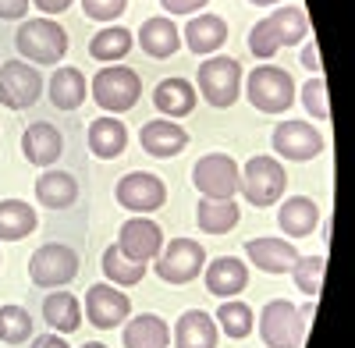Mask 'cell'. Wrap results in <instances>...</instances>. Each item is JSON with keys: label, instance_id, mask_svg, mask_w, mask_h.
I'll return each instance as SVG.
<instances>
[{"label": "cell", "instance_id": "16", "mask_svg": "<svg viewBox=\"0 0 355 348\" xmlns=\"http://www.w3.org/2000/svg\"><path fill=\"white\" fill-rule=\"evenodd\" d=\"M21 153L33 167H53L64 153V139L50 121H33L21 135Z\"/></svg>", "mask_w": 355, "mask_h": 348}, {"label": "cell", "instance_id": "43", "mask_svg": "<svg viewBox=\"0 0 355 348\" xmlns=\"http://www.w3.org/2000/svg\"><path fill=\"white\" fill-rule=\"evenodd\" d=\"M33 8H40L46 18H53V15H61V11H68L71 8V0H28Z\"/></svg>", "mask_w": 355, "mask_h": 348}, {"label": "cell", "instance_id": "30", "mask_svg": "<svg viewBox=\"0 0 355 348\" xmlns=\"http://www.w3.org/2000/svg\"><path fill=\"white\" fill-rule=\"evenodd\" d=\"M43 316L57 334H71L82 327V309H78V299L71 292H50L43 299Z\"/></svg>", "mask_w": 355, "mask_h": 348}, {"label": "cell", "instance_id": "25", "mask_svg": "<svg viewBox=\"0 0 355 348\" xmlns=\"http://www.w3.org/2000/svg\"><path fill=\"white\" fill-rule=\"evenodd\" d=\"M174 345L178 348H217V324L210 313L202 309H189L178 316L174 327Z\"/></svg>", "mask_w": 355, "mask_h": 348}, {"label": "cell", "instance_id": "10", "mask_svg": "<svg viewBox=\"0 0 355 348\" xmlns=\"http://www.w3.org/2000/svg\"><path fill=\"white\" fill-rule=\"evenodd\" d=\"M43 96V75L28 61H0V103L11 110H25Z\"/></svg>", "mask_w": 355, "mask_h": 348}, {"label": "cell", "instance_id": "40", "mask_svg": "<svg viewBox=\"0 0 355 348\" xmlns=\"http://www.w3.org/2000/svg\"><path fill=\"white\" fill-rule=\"evenodd\" d=\"M164 4V11L167 15H185V18H192V15H199L210 0H160Z\"/></svg>", "mask_w": 355, "mask_h": 348}, {"label": "cell", "instance_id": "9", "mask_svg": "<svg viewBox=\"0 0 355 348\" xmlns=\"http://www.w3.org/2000/svg\"><path fill=\"white\" fill-rule=\"evenodd\" d=\"M192 185L206 199H234V192L242 185V167L227 153H206L192 167Z\"/></svg>", "mask_w": 355, "mask_h": 348}, {"label": "cell", "instance_id": "22", "mask_svg": "<svg viewBox=\"0 0 355 348\" xmlns=\"http://www.w3.org/2000/svg\"><path fill=\"white\" fill-rule=\"evenodd\" d=\"M43 89L50 93V103L57 110H78L85 103V96H89V82H85V75L78 68L64 64V68H57L50 75V85H43Z\"/></svg>", "mask_w": 355, "mask_h": 348}, {"label": "cell", "instance_id": "7", "mask_svg": "<svg viewBox=\"0 0 355 348\" xmlns=\"http://www.w3.org/2000/svg\"><path fill=\"white\" fill-rule=\"evenodd\" d=\"M202 267H206V249L192 238H171L153 259V270L164 284H189L202 274Z\"/></svg>", "mask_w": 355, "mask_h": 348}, {"label": "cell", "instance_id": "47", "mask_svg": "<svg viewBox=\"0 0 355 348\" xmlns=\"http://www.w3.org/2000/svg\"><path fill=\"white\" fill-rule=\"evenodd\" d=\"M0 61H4V57H0Z\"/></svg>", "mask_w": 355, "mask_h": 348}, {"label": "cell", "instance_id": "44", "mask_svg": "<svg viewBox=\"0 0 355 348\" xmlns=\"http://www.w3.org/2000/svg\"><path fill=\"white\" fill-rule=\"evenodd\" d=\"M28 348H71V345L53 331V334H40V338H33V345H28Z\"/></svg>", "mask_w": 355, "mask_h": 348}, {"label": "cell", "instance_id": "33", "mask_svg": "<svg viewBox=\"0 0 355 348\" xmlns=\"http://www.w3.org/2000/svg\"><path fill=\"white\" fill-rule=\"evenodd\" d=\"M252 309H249V302H239V299H224L220 302V313H217V320L214 324H220V331L227 334V338H234V341H242V338H249L252 334Z\"/></svg>", "mask_w": 355, "mask_h": 348}, {"label": "cell", "instance_id": "23", "mask_svg": "<svg viewBox=\"0 0 355 348\" xmlns=\"http://www.w3.org/2000/svg\"><path fill=\"white\" fill-rule=\"evenodd\" d=\"M199 93L192 89L189 78H164L153 89V107L164 114V118H189L196 110Z\"/></svg>", "mask_w": 355, "mask_h": 348}, {"label": "cell", "instance_id": "24", "mask_svg": "<svg viewBox=\"0 0 355 348\" xmlns=\"http://www.w3.org/2000/svg\"><path fill=\"white\" fill-rule=\"evenodd\" d=\"M89 150L100 160H117L128 150V128L121 118H96L89 125Z\"/></svg>", "mask_w": 355, "mask_h": 348}, {"label": "cell", "instance_id": "14", "mask_svg": "<svg viewBox=\"0 0 355 348\" xmlns=\"http://www.w3.org/2000/svg\"><path fill=\"white\" fill-rule=\"evenodd\" d=\"M117 249L128 259H135V263L157 259V252L164 249V231L150 217H132V220L121 224V231H117Z\"/></svg>", "mask_w": 355, "mask_h": 348}, {"label": "cell", "instance_id": "36", "mask_svg": "<svg viewBox=\"0 0 355 348\" xmlns=\"http://www.w3.org/2000/svg\"><path fill=\"white\" fill-rule=\"evenodd\" d=\"M33 338V316L21 306H0V341L4 345H21Z\"/></svg>", "mask_w": 355, "mask_h": 348}, {"label": "cell", "instance_id": "31", "mask_svg": "<svg viewBox=\"0 0 355 348\" xmlns=\"http://www.w3.org/2000/svg\"><path fill=\"white\" fill-rule=\"evenodd\" d=\"M135 36L132 28L125 25H107L103 33H96L89 40V53H93V61H125L128 50H132Z\"/></svg>", "mask_w": 355, "mask_h": 348}, {"label": "cell", "instance_id": "17", "mask_svg": "<svg viewBox=\"0 0 355 348\" xmlns=\"http://www.w3.org/2000/svg\"><path fill=\"white\" fill-rule=\"evenodd\" d=\"M245 256H249V263L263 274H291L295 259H299V249H295L288 238H249Z\"/></svg>", "mask_w": 355, "mask_h": 348}, {"label": "cell", "instance_id": "37", "mask_svg": "<svg viewBox=\"0 0 355 348\" xmlns=\"http://www.w3.org/2000/svg\"><path fill=\"white\" fill-rule=\"evenodd\" d=\"M281 43H277V33H274V25L270 18H259L252 25V33H249V53L256 57V61H270V57H277Z\"/></svg>", "mask_w": 355, "mask_h": 348}, {"label": "cell", "instance_id": "13", "mask_svg": "<svg viewBox=\"0 0 355 348\" xmlns=\"http://www.w3.org/2000/svg\"><path fill=\"white\" fill-rule=\"evenodd\" d=\"M85 316L89 324L110 331V327H121L128 316H132V302L121 288H110V284H93L85 292Z\"/></svg>", "mask_w": 355, "mask_h": 348}, {"label": "cell", "instance_id": "3", "mask_svg": "<svg viewBox=\"0 0 355 348\" xmlns=\"http://www.w3.org/2000/svg\"><path fill=\"white\" fill-rule=\"evenodd\" d=\"M196 89L210 107H234L242 96V64L234 57L210 53L206 61H199L196 71Z\"/></svg>", "mask_w": 355, "mask_h": 348}, {"label": "cell", "instance_id": "18", "mask_svg": "<svg viewBox=\"0 0 355 348\" xmlns=\"http://www.w3.org/2000/svg\"><path fill=\"white\" fill-rule=\"evenodd\" d=\"M139 142H142V150L150 153V157L167 160V157H178V153L189 146V132L178 125V121L157 118V121H146V125H142Z\"/></svg>", "mask_w": 355, "mask_h": 348}, {"label": "cell", "instance_id": "19", "mask_svg": "<svg viewBox=\"0 0 355 348\" xmlns=\"http://www.w3.org/2000/svg\"><path fill=\"white\" fill-rule=\"evenodd\" d=\"M182 43L189 46V53L210 57L227 43V21L220 15H192L182 28Z\"/></svg>", "mask_w": 355, "mask_h": 348}, {"label": "cell", "instance_id": "26", "mask_svg": "<svg viewBox=\"0 0 355 348\" xmlns=\"http://www.w3.org/2000/svg\"><path fill=\"white\" fill-rule=\"evenodd\" d=\"M36 199L43 202L46 210H68L71 202L78 199V182L71 171H53L46 167V174H40L36 182Z\"/></svg>", "mask_w": 355, "mask_h": 348}, {"label": "cell", "instance_id": "45", "mask_svg": "<svg viewBox=\"0 0 355 348\" xmlns=\"http://www.w3.org/2000/svg\"><path fill=\"white\" fill-rule=\"evenodd\" d=\"M249 4H256V8H270V4H277V0H249Z\"/></svg>", "mask_w": 355, "mask_h": 348}, {"label": "cell", "instance_id": "1", "mask_svg": "<svg viewBox=\"0 0 355 348\" xmlns=\"http://www.w3.org/2000/svg\"><path fill=\"white\" fill-rule=\"evenodd\" d=\"M89 96H93L96 107L107 110V114H125L142 96V78L128 64H107L93 75V82H89Z\"/></svg>", "mask_w": 355, "mask_h": 348}, {"label": "cell", "instance_id": "21", "mask_svg": "<svg viewBox=\"0 0 355 348\" xmlns=\"http://www.w3.org/2000/svg\"><path fill=\"white\" fill-rule=\"evenodd\" d=\"M277 224L288 238H309L316 224H320V207L309 199V195H291L281 202L277 210Z\"/></svg>", "mask_w": 355, "mask_h": 348}, {"label": "cell", "instance_id": "8", "mask_svg": "<svg viewBox=\"0 0 355 348\" xmlns=\"http://www.w3.org/2000/svg\"><path fill=\"white\" fill-rule=\"evenodd\" d=\"M259 334L266 348H299L306 334V320L288 299H274L259 313Z\"/></svg>", "mask_w": 355, "mask_h": 348}, {"label": "cell", "instance_id": "15", "mask_svg": "<svg viewBox=\"0 0 355 348\" xmlns=\"http://www.w3.org/2000/svg\"><path fill=\"white\" fill-rule=\"evenodd\" d=\"M202 277H206V292L217 295V299H234L249 288V267L239 256L214 259L210 267H202Z\"/></svg>", "mask_w": 355, "mask_h": 348}, {"label": "cell", "instance_id": "35", "mask_svg": "<svg viewBox=\"0 0 355 348\" xmlns=\"http://www.w3.org/2000/svg\"><path fill=\"white\" fill-rule=\"evenodd\" d=\"M323 274H327V259H323V256H299V259H295V267H291L295 288H299L302 295H309V299L320 295Z\"/></svg>", "mask_w": 355, "mask_h": 348}, {"label": "cell", "instance_id": "6", "mask_svg": "<svg viewBox=\"0 0 355 348\" xmlns=\"http://www.w3.org/2000/svg\"><path fill=\"white\" fill-rule=\"evenodd\" d=\"M78 252L61 242H46L28 256V277L40 288H64L78 277Z\"/></svg>", "mask_w": 355, "mask_h": 348}, {"label": "cell", "instance_id": "34", "mask_svg": "<svg viewBox=\"0 0 355 348\" xmlns=\"http://www.w3.org/2000/svg\"><path fill=\"white\" fill-rule=\"evenodd\" d=\"M270 18V25H274V33H277V43L281 46H291V43H302L306 40V33H309V18H306V11L302 8H277L274 15H266Z\"/></svg>", "mask_w": 355, "mask_h": 348}, {"label": "cell", "instance_id": "32", "mask_svg": "<svg viewBox=\"0 0 355 348\" xmlns=\"http://www.w3.org/2000/svg\"><path fill=\"white\" fill-rule=\"evenodd\" d=\"M100 267L107 274L110 284H121V288H132L146 277V263H135V259H128L117 245H107L103 249V259H100Z\"/></svg>", "mask_w": 355, "mask_h": 348}, {"label": "cell", "instance_id": "2", "mask_svg": "<svg viewBox=\"0 0 355 348\" xmlns=\"http://www.w3.org/2000/svg\"><path fill=\"white\" fill-rule=\"evenodd\" d=\"M15 46L25 61L33 64H57L68 53V33L53 18H25L21 28L15 33Z\"/></svg>", "mask_w": 355, "mask_h": 348}, {"label": "cell", "instance_id": "42", "mask_svg": "<svg viewBox=\"0 0 355 348\" xmlns=\"http://www.w3.org/2000/svg\"><path fill=\"white\" fill-rule=\"evenodd\" d=\"M299 61L309 68V71H323V61H320V43L316 40H306V50H302V57H299Z\"/></svg>", "mask_w": 355, "mask_h": 348}, {"label": "cell", "instance_id": "29", "mask_svg": "<svg viewBox=\"0 0 355 348\" xmlns=\"http://www.w3.org/2000/svg\"><path fill=\"white\" fill-rule=\"evenodd\" d=\"M40 217L21 199H0V242H21L36 231Z\"/></svg>", "mask_w": 355, "mask_h": 348}, {"label": "cell", "instance_id": "20", "mask_svg": "<svg viewBox=\"0 0 355 348\" xmlns=\"http://www.w3.org/2000/svg\"><path fill=\"white\" fill-rule=\"evenodd\" d=\"M139 46H142L146 57H157V61L174 57L178 50H182V28H178L171 18H164V15L146 18L142 28H139Z\"/></svg>", "mask_w": 355, "mask_h": 348}, {"label": "cell", "instance_id": "46", "mask_svg": "<svg viewBox=\"0 0 355 348\" xmlns=\"http://www.w3.org/2000/svg\"><path fill=\"white\" fill-rule=\"evenodd\" d=\"M82 348H107V345H100V341H89V345H82Z\"/></svg>", "mask_w": 355, "mask_h": 348}, {"label": "cell", "instance_id": "12", "mask_svg": "<svg viewBox=\"0 0 355 348\" xmlns=\"http://www.w3.org/2000/svg\"><path fill=\"white\" fill-rule=\"evenodd\" d=\"M270 139H274V150H277L284 160L306 164V160H313V157L323 153V135H320V128H313L309 121H299V118L281 121Z\"/></svg>", "mask_w": 355, "mask_h": 348}, {"label": "cell", "instance_id": "41", "mask_svg": "<svg viewBox=\"0 0 355 348\" xmlns=\"http://www.w3.org/2000/svg\"><path fill=\"white\" fill-rule=\"evenodd\" d=\"M28 0H0V18L4 21H25V15H28Z\"/></svg>", "mask_w": 355, "mask_h": 348}, {"label": "cell", "instance_id": "4", "mask_svg": "<svg viewBox=\"0 0 355 348\" xmlns=\"http://www.w3.org/2000/svg\"><path fill=\"white\" fill-rule=\"evenodd\" d=\"M242 93L263 114H284L295 103V78L277 64H256Z\"/></svg>", "mask_w": 355, "mask_h": 348}, {"label": "cell", "instance_id": "5", "mask_svg": "<svg viewBox=\"0 0 355 348\" xmlns=\"http://www.w3.org/2000/svg\"><path fill=\"white\" fill-rule=\"evenodd\" d=\"M288 189V171L277 164V157H252L242 167V185L239 192L252 207H274Z\"/></svg>", "mask_w": 355, "mask_h": 348}, {"label": "cell", "instance_id": "27", "mask_svg": "<svg viewBox=\"0 0 355 348\" xmlns=\"http://www.w3.org/2000/svg\"><path fill=\"white\" fill-rule=\"evenodd\" d=\"M171 331L157 313H139L125 320V348H167Z\"/></svg>", "mask_w": 355, "mask_h": 348}, {"label": "cell", "instance_id": "39", "mask_svg": "<svg viewBox=\"0 0 355 348\" xmlns=\"http://www.w3.org/2000/svg\"><path fill=\"white\" fill-rule=\"evenodd\" d=\"M128 8V0H82V11L85 18H93V21H114V18H121Z\"/></svg>", "mask_w": 355, "mask_h": 348}, {"label": "cell", "instance_id": "11", "mask_svg": "<svg viewBox=\"0 0 355 348\" xmlns=\"http://www.w3.org/2000/svg\"><path fill=\"white\" fill-rule=\"evenodd\" d=\"M114 199L121 202L125 210H132L135 217H146V214L160 210L167 202V185H164V178H157L150 171H128L125 178L117 182Z\"/></svg>", "mask_w": 355, "mask_h": 348}, {"label": "cell", "instance_id": "38", "mask_svg": "<svg viewBox=\"0 0 355 348\" xmlns=\"http://www.w3.org/2000/svg\"><path fill=\"white\" fill-rule=\"evenodd\" d=\"M302 107L309 118H320V121H327L331 118V103H327V82H323V75L309 78L302 85Z\"/></svg>", "mask_w": 355, "mask_h": 348}, {"label": "cell", "instance_id": "28", "mask_svg": "<svg viewBox=\"0 0 355 348\" xmlns=\"http://www.w3.org/2000/svg\"><path fill=\"white\" fill-rule=\"evenodd\" d=\"M242 210H239V202L234 199H199V207H196V224L199 231H206V235H227V231L239 224Z\"/></svg>", "mask_w": 355, "mask_h": 348}]
</instances>
